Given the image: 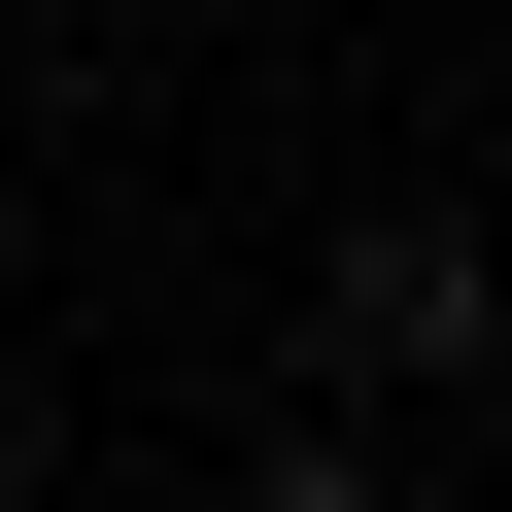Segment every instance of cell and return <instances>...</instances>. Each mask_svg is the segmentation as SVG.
<instances>
[{
  "mask_svg": "<svg viewBox=\"0 0 512 512\" xmlns=\"http://www.w3.org/2000/svg\"><path fill=\"white\" fill-rule=\"evenodd\" d=\"M239 512H410V478H376V444L308 410V444H239Z\"/></svg>",
  "mask_w": 512,
  "mask_h": 512,
  "instance_id": "cell-2",
  "label": "cell"
},
{
  "mask_svg": "<svg viewBox=\"0 0 512 512\" xmlns=\"http://www.w3.org/2000/svg\"><path fill=\"white\" fill-rule=\"evenodd\" d=\"M0 512H69V478H0Z\"/></svg>",
  "mask_w": 512,
  "mask_h": 512,
  "instance_id": "cell-3",
  "label": "cell"
},
{
  "mask_svg": "<svg viewBox=\"0 0 512 512\" xmlns=\"http://www.w3.org/2000/svg\"><path fill=\"white\" fill-rule=\"evenodd\" d=\"M308 376H376V410H478V376H512V274H478L444 205H376L342 274H308Z\"/></svg>",
  "mask_w": 512,
  "mask_h": 512,
  "instance_id": "cell-1",
  "label": "cell"
}]
</instances>
